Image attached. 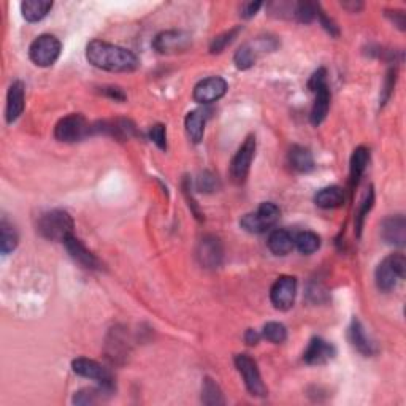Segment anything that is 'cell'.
Returning <instances> with one entry per match:
<instances>
[{"label":"cell","instance_id":"cell-11","mask_svg":"<svg viewBox=\"0 0 406 406\" xmlns=\"http://www.w3.org/2000/svg\"><path fill=\"white\" fill-rule=\"evenodd\" d=\"M72 370L78 376L88 378V380L97 381L102 386L115 389V380H113L111 371L99 364V362L88 359V357H78V359H75L72 362Z\"/></svg>","mask_w":406,"mask_h":406},{"label":"cell","instance_id":"cell-36","mask_svg":"<svg viewBox=\"0 0 406 406\" xmlns=\"http://www.w3.org/2000/svg\"><path fill=\"white\" fill-rule=\"evenodd\" d=\"M196 187L199 189L200 192H207V194H211V192L218 191V187H219L218 176H216L214 173L205 170V172H202L199 175L197 183H196Z\"/></svg>","mask_w":406,"mask_h":406},{"label":"cell","instance_id":"cell-9","mask_svg":"<svg viewBox=\"0 0 406 406\" xmlns=\"http://www.w3.org/2000/svg\"><path fill=\"white\" fill-rule=\"evenodd\" d=\"M254 156H256V137H254V135H249L240 146V149L237 151L234 159H232L230 176L235 183L241 184L246 181L249 170H251Z\"/></svg>","mask_w":406,"mask_h":406},{"label":"cell","instance_id":"cell-33","mask_svg":"<svg viewBox=\"0 0 406 406\" xmlns=\"http://www.w3.org/2000/svg\"><path fill=\"white\" fill-rule=\"evenodd\" d=\"M241 30H243V27L237 26V27H234V29L225 30V32H223V34L216 35L213 39V41H211V45H210V53L211 54H221V53H223L225 48L229 46L230 43L237 39L238 34H240Z\"/></svg>","mask_w":406,"mask_h":406},{"label":"cell","instance_id":"cell-43","mask_svg":"<svg viewBox=\"0 0 406 406\" xmlns=\"http://www.w3.org/2000/svg\"><path fill=\"white\" fill-rule=\"evenodd\" d=\"M386 16L392 21L394 26H397L400 30L406 29V19H405V12L402 10H386Z\"/></svg>","mask_w":406,"mask_h":406},{"label":"cell","instance_id":"cell-16","mask_svg":"<svg viewBox=\"0 0 406 406\" xmlns=\"http://www.w3.org/2000/svg\"><path fill=\"white\" fill-rule=\"evenodd\" d=\"M62 243L64 246H66L67 252L70 254V257H72L77 264H80L81 267L86 270H100L102 265L99 259H97L73 234L68 235Z\"/></svg>","mask_w":406,"mask_h":406},{"label":"cell","instance_id":"cell-22","mask_svg":"<svg viewBox=\"0 0 406 406\" xmlns=\"http://www.w3.org/2000/svg\"><path fill=\"white\" fill-rule=\"evenodd\" d=\"M368 162H370V149L365 146H359L354 149L353 156H351L349 162V186L351 189H356L359 184L360 178L364 176L367 170Z\"/></svg>","mask_w":406,"mask_h":406},{"label":"cell","instance_id":"cell-10","mask_svg":"<svg viewBox=\"0 0 406 406\" xmlns=\"http://www.w3.org/2000/svg\"><path fill=\"white\" fill-rule=\"evenodd\" d=\"M297 295V279L294 276H279L270 290V300L272 305L279 311H288L294 306Z\"/></svg>","mask_w":406,"mask_h":406},{"label":"cell","instance_id":"cell-15","mask_svg":"<svg viewBox=\"0 0 406 406\" xmlns=\"http://www.w3.org/2000/svg\"><path fill=\"white\" fill-rule=\"evenodd\" d=\"M381 237L387 245L403 248L406 243V219L403 214L389 216L381 223Z\"/></svg>","mask_w":406,"mask_h":406},{"label":"cell","instance_id":"cell-21","mask_svg":"<svg viewBox=\"0 0 406 406\" xmlns=\"http://www.w3.org/2000/svg\"><path fill=\"white\" fill-rule=\"evenodd\" d=\"M207 119L208 111L203 110V108H199V110H192L191 113H187L186 119H184V126H186V133L187 137L191 138L192 143L197 145L203 140Z\"/></svg>","mask_w":406,"mask_h":406},{"label":"cell","instance_id":"cell-26","mask_svg":"<svg viewBox=\"0 0 406 406\" xmlns=\"http://www.w3.org/2000/svg\"><path fill=\"white\" fill-rule=\"evenodd\" d=\"M51 10L53 2H46V0H26L21 3V13L29 23H39L43 18H46Z\"/></svg>","mask_w":406,"mask_h":406},{"label":"cell","instance_id":"cell-39","mask_svg":"<svg viewBox=\"0 0 406 406\" xmlns=\"http://www.w3.org/2000/svg\"><path fill=\"white\" fill-rule=\"evenodd\" d=\"M149 138L159 149L165 151L167 149V131L164 124H154L149 129Z\"/></svg>","mask_w":406,"mask_h":406},{"label":"cell","instance_id":"cell-20","mask_svg":"<svg viewBox=\"0 0 406 406\" xmlns=\"http://www.w3.org/2000/svg\"><path fill=\"white\" fill-rule=\"evenodd\" d=\"M349 341L353 344V348L362 356L370 357L376 354L378 349L375 341L368 337L365 327L362 326V322L357 317L353 319V322L349 326Z\"/></svg>","mask_w":406,"mask_h":406},{"label":"cell","instance_id":"cell-45","mask_svg":"<svg viewBox=\"0 0 406 406\" xmlns=\"http://www.w3.org/2000/svg\"><path fill=\"white\" fill-rule=\"evenodd\" d=\"M261 337L262 335L259 333L257 330L248 329L246 333H245V341H246V344H249V346H256L259 343V340H261Z\"/></svg>","mask_w":406,"mask_h":406},{"label":"cell","instance_id":"cell-8","mask_svg":"<svg viewBox=\"0 0 406 406\" xmlns=\"http://www.w3.org/2000/svg\"><path fill=\"white\" fill-rule=\"evenodd\" d=\"M235 367L243 376L249 394L254 395V397H265L267 395V387H265L261 371H259V367L252 357H249L248 354L235 356Z\"/></svg>","mask_w":406,"mask_h":406},{"label":"cell","instance_id":"cell-27","mask_svg":"<svg viewBox=\"0 0 406 406\" xmlns=\"http://www.w3.org/2000/svg\"><path fill=\"white\" fill-rule=\"evenodd\" d=\"M315 203L319 208L333 210L340 208L344 203V192L340 186H329L317 191L315 196Z\"/></svg>","mask_w":406,"mask_h":406},{"label":"cell","instance_id":"cell-17","mask_svg":"<svg viewBox=\"0 0 406 406\" xmlns=\"http://www.w3.org/2000/svg\"><path fill=\"white\" fill-rule=\"evenodd\" d=\"M335 354H337V349L332 343H329L324 338L315 337L308 344L305 354H303V360L308 365H324L329 360H332Z\"/></svg>","mask_w":406,"mask_h":406},{"label":"cell","instance_id":"cell-40","mask_svg":"<svg viewBox=\"0 0 406 406\" xmlns=\"http://www.w3.org/2000/svg\"><path fill=\"white\" fill-rule=\"evenodd\" d=\"M324 84H327V70L317 68L316 72L311 75L310 81H308V88H310L311 92H316V89H319Z\"/></svg>","mask_w":406,"mask_h":406},{"label":"cell","instance_id":"cell-35","mask_svg":"<svg viewBox=\"0 0 406 406\" xmlns=\"http://www.w3.org/2000/svg\"><path fill=\"white\" fill-rule=\"evenodd\" d=\"M373 203H375V192H373V189H370V191L365 194V197L360 202V207H359V210H357V213H356V235L357 237H360V234H362L364 221L367 218L368 211L373 208Z\"/></svg>","mask_w":406,"mask_h":406},{"label":"cell","instance_id":"cell-23","mask_svg":"<svg viewBox=\"0 0 406 406\" xmlns=\"http://www.w3.org/2000/svg\"><path fill=\"white\" fill-rule=\"evenodd\" d=\"M295 246V237L286 229H276L268 237V249L275 256H288Z\"/></svg>","mask_w":406,"mask_h":406},{"label":"cell","instance_id":"cell-38","mask_svg":"<svg viewBox=\"0 0 406 406\" xmlns=\"http://www.w3.org/2000/svg\"><path fill=\"white\" fill-rule=\"evenodd\" d=\"M306 297L311 303H326L329 300V290L319 283H311L308 286Z\"/></svg>","mask_w":406,"mask_h":406},{"label":"cell","instance_id":"cell-31","mask_svg":"<svg viewBox=\"0 0 406 406\" xmlns=\"http://www.w3.org/2000/svg\"><path fill=\"white\" fill-rule=\"evenodd\" d=\"M295 246L302 254H306L308 256V254L316 252L321 248V238L315 232H300V234L295 235Z\"/></svg>","mask_w":406,"mask_h":406},{"label":"cell","instance_id":"cell-41","mask_svg":"<svg viewBox=\"0 0 406 406\" xmlns=\"http://www.w3.org/2000/svg\"><path fill=\"white\" fill-rule=\"evenodd\" d=\"M317 19H319V23L322 24L324 29H326L330 35H332V37H338L340 35V29H338L337 23H335V21L332 18H329V16L326 15V12H324L322 8L319 10Z\"/></svg>","mask_w":406,"mask_h":406},{"label":"cell","instance_id":"cell-29","mask_svg":"<svg viewBox=\"0 0 406 406\" xmlns=\"http://www.w3.org/2000/svg\"><path fill=\"white\" fill-rule=\"evenodd\" d=\"M18 230L15 229V225L12 223H8V221L3 218L2 223H0V251L7 256V254L13 252L15 249L18 248Z\"/></svg>","mask_w":406,"mask_h":406},{"label":"cell","instance_id":"cell-6","mask_svg":"<svg viewBox=\"0 0 406 406\" xmlns=\"http://www.w3.org/2000/svg\"><path fill=\"white\" fill-rule=\"evenodd\" d=\"M276 48H278V40L275 37H257L256 40L245 43V45L238 48L234 56V62L238 70H248L257 62L259 56L275 51Z\"/></svg>","mask_w":406,"mask_h":406},{"label":"cell","instance_id":"cell-32","mask_svg":"<svg viewBox=\"0 0 406 406\" xmlns=\"http://www.w3.org/2000/svg\"><path fill=\"white\" fill-rule=\"evenodd\" d=\"M321 8V5L316 2H299L295 3L294 18L302 24H310L315 19H317L319 10Z\"/></svg>","mask_w":406,"mask_h":406},{"label":"cell","instance_id":"cell-46","mask_svg":"<svg viewBox=\"0 0 406 406\" xmlns=\"http://www.w3.org/2000/svg\"><path fill=\"white\" fill-rule=\"evenodd\" d=\"M341 7L346 8L351 13H357L364 8V3L359 2V0H346V2H341Z\"/></svg>","mask_w":406,"mask_h":406},{"label":"cell","instance_id":"cell-12","mask_svg":"<svg viewBox=\"0 0 406 406\" xmlns=\"http://www.w3.org/2000/svg\"><path fill=\"white\" fill-rule=\"evenodd\" d=\"M197 259L205 268H218L224 261V248L218 237L207 235L199 243Z\"/></svg>","mask_w":406,"mask_h":406},{"label":"cell","instance_id":"cell-30","mask_svg":"<svg viewBox=\"0 0 406 406\" xmlns=\"http://www.w3.org/2000/svg\"><path fill=\"white\" fill-rule=\"evenodd\" d=\"M202 402L208 406H219L224 405V395L221 387L218 386V382L211 378H205L203 380V386H202Z\"/></svg>","mask_w":406,"mask_h":406},{"label":"cell","instance_id":"cell-2","mask_svg":"<svg viewBox=\"0 0 406 406\" xmlns=\"http://www.w3.org/2000/svg\"><path fill=\"white\" fill-rule=\"evenodd\" d=\"M37 232L46 240L64 241L68 235L73 234V219L67 211L51 210L39 218Z\"/></svg>","mask_w":406,"mask_h":406},{"label":"cell","instance_id":"cell-24","mask_svg":"<svg viewBox=\"0 0 406 406\" xmlns=\"http://www.w3.org/2000/svg\"><path fill=\"white\" fill-rule=\"evenodd\" d=\"M316 99L315 104H313L311 108V115H310V121L315 127L321 126V124L326 121V118L329 115L330 110V89L329 84H324L321 88L316 89Z\"/></svg>","mask_w":406,"mask_h":406},{"label":"cell","instance_id":"cell-18","mask_svg":"<svg viewBox=\"0 0 406 406\" xmlns=\"http://www.w3.org/2000/svg\"><path fill=\"white\" fill-rule=\"evenodd\" d=\"M92 133H105L118 140H127L137 135L135 126L129 119H111L92 124Z\"/></svg>","mask_w":406,"mask_h":406},{"label":"cell","instance_id":"cell-37","mask_svg":"<svg viewBox=\"0 0 406 406\" xmlns=\"http://www.w3.org/2000/svg\"><path fill=\"white\" fill-rule=\"evenodd\" d=\"M395 83H397V67H392L387 70L386 78H384V84L381 89V105H386L389 99H391Z\"/></svg>","mask_w":406,"mask_h":406},{"label":"cell","instance_id":"cell-1","mask_svg":"<svg viewBox=\"0 0 406 406\" xmlns=\"http://www.w3.org/2000/svg\"><path fill=\"white\" fill-rule=\"evenodd\" d=\"M86 59L95 68L113 73H129L140 66L138 57L132 51L102 40H92L86 46Z\"/></svg>","mask_w":406,"mask_h":406},{"label":"cell","instance_id":"cell-25","mask_svg":"<svg viewBox=\"0 0 406 406\" xmlns=\"http://www.w3.org/2000/svg\"><path fill=\"white\" fill-rule=\"evenodd\" d=\"M288 160L292 169L299 173H310L315 170V158H313L311 151L305 146H292L288 154Z\"/></svg>","mask_w":406,"mask_h":406},{"label":"cell","instance_id":"cell-42","mask_svg":"<svg viewBox=\"0 0 406 406\" xmlns=\"http://www.w3.org/2000/svg\"><path fill=\"white\" fill-rule=\"evenodd\" d=\"M264 7L262 2H245L240 7V15L243 19H251L257 15L259 10Z\"/></svg>","mask_w":406,"mask_h":406},{"label":"cell","instance_id":"cell-4","mask_svg":"<svg viewBox=\"0 0 406 406\" xmlns=\"http://www.w3.org/2000/svg\"><path fill=\"white\" fill-rule=\"evenodd\" d=\"M279 208L273 202H264L254 213H248L240 219L241 229L249 234H265L279 219Z\"/></svg>","mask_w":406,"mask_h":406},{"label":"cell","instance_id":"cell-44","mask_svg":"<svg viewBox=\"0 0 406 406\" xmlns=\"http://www.w3.org/2000/svg\"><path fill=\"white\" fill-rule=\"evenodd\" d=\"M102 94H105L107 97H110V99H115L118 102H124L126 100V92H124L121 88H116V86H105V88H102Z\"/></svg>","mask_w":406,"mask_h":406},{"label":"cell","instance_id":"cell-14","mask_svg":"<svg viewBox=\"0 0 406 406\" xmlns=\"http://www.w3.org/2000/svg\"><path fill=\"white\" fill-rule=\"evenodd\" d=\"M191 35L183 30H165L156 35L153 41V48L159 54H170V53H181L187 50L191 45Z\"/></svg>","mask_w":406,"mask_h":406},{"label":"cell","instance_id":"cell-19","mask_svg":"<svg viewBox=\"0 0 406 406\" xmlns=\"http://www.w3.org/2000/svg\"><path fill=\"white\" fill-rule=\"evenodd\" d=\"M26 104V89L21 81H13L8 88L7 108H5V119L8 124H13L24 111Z\"/></svg>","mask_w":406,"mask_h":406},{"label":"cell","instance_id":"cell-13","mask_svg":"<svg viewBox=\"0 0 406 406\" xmlns=\"http://www.w3.org/2000/svg\"><path fill=\"white\" fill-rule=\"evenodd\" d=\"M227 89V81L221 77H210L205 78L197 83L196 88H194V100L199 102V104L208 105L213 104V102H218L225 95Z\"/></svg>","mask_w":406,"mask_h":406},{"label":"cell","instance_id":"cell-3","mask_svg":"<svg viewBox=\"0 0 406 406\" xmlns=\"http://www.w3.org/2000/svg\"><path fill=\"white\" fill-rule=\"evenodd\" d=\"M406 259L403 254H391L378 265L375 272V279L378 289L382 292H391L397 288L398 281L405 278Z\"/></svg>","mask_w":406,"mask_h":406},{"label":"cell","instance_id":"cell-7","mask_svg":"<svg viewBox=\"0 0 406 406\" xmlns=\"http://www.w3.org/2000/svg\"><path fill=\"white\" fill-rule=\"evenodd\" d=\"M62 45L57 37L43 34L32 41L29 48V57L37 67H51L61 56Z\"/></svg>","mask_w":406,"mask_h":406},{"label":"cell","instance_id":"cell-28","mask_svg":"<svg viewBox=\"0 0 406 406\" xmlns=\"http://www.w3.org/2000/svg\"><path fill=\"white\" fill-rule=\"evenodd\" d=\"M113 391H115V389L102 386V384H99V387L81 389V391L75 392L73 403L75 405H95L99 402H104L105 397H110Z\"/></svg>","mask_w":406,"mask_h":406},{"label":"cell","instance_id":"cell-34","mask_svg":"<svg viewBox=\"0 0 406 406\" xmlns=\"http://www.w3.org/2000/svg\"><path fill=\"white\" fill-rule=\"evenodd\" d=\"M262 337L273 344H281L288 340V330L281 322H267L262 329Z\"/></svg>","mask_w":406,"mask_h":406},{"label":"cell","instance_id":"cell-5","mask_svg":"<svg viewBox=\"0 0 406 406\" xmlns=\"http://www.w3.org/2000/svg\"><path fill=\"white\" fill-rule=\"evenodd\" d=\"M89 135H92V124H89L88 119L80 113H72V115L62 118L54 127V137L62 143L81 142Z\"/></svg>","mask_w":406,"mask_h":406}]
</instances>
